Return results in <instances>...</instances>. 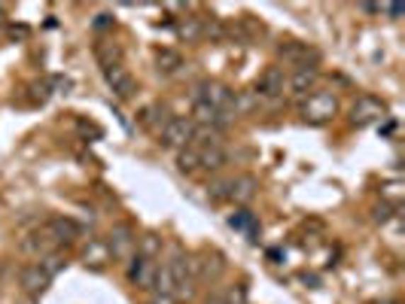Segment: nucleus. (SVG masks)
Returning a JSON list of instances; mask_svg holds the SVG:
<instances>
[{
	"label": "nucleus",
	"instance_id": "393cba45",
	"mask_svg": "<svg viewBox=\"0 0 405 304\" xmlns=\"http://www.w3.org/2000/svg\"><path fill=\"white\" fill-rule=\"evenodd\" d=\"M219 134H222V131H217L214 125H195V128H192V140H189V144L192 146H217L219 144Z\"/></svg>",
	"mask_w": 405,
	"mask_h": 304
},
{
	"label": "nucleus",
	"instance_id": "ea45409f",
	"mask_svg": "<svg viewBox=\"0 0 405 304\" xmlns=\"http://www.w3.org/2000/svg\"><path fill=\"white\" fill-rule=\"evenodd\" d=\"M372 304H397V301H372Z\"/></svg>",
	"mask_w": 405,
	"mask_h": 304
},
{
	"label": "nucleus",
	"instance_id": "f8f14e48",
	"mask_svg": "<svg viewBox=\"0 0 405 304\" xmlns=\"http://www.w3.org/2000/svg\"><path fill=\"white\" fill-rule=\"evenodd\" d=\"M104 74V79H107V86H110V91H113L116 98H131L135 95V76L128 74V67L125 64H113V67H104L101 70Z\"/></svg>",
	"mask_w": 405,
	"mask_h": 304
},
{
	"label": "nucleus",
	"instance_id": "4468645a",
	"mask_svg": "<svg viewBox=\"0 0 405 304\" xmlns=\"http://www.w3.org/2000/svg\"><path fill=\"white\" fill-rule=\"evenodd\" d=\"M49 283L52 280L40 271V265H28V268H22V274H18V286H22L28 296H43L49 289Z\"/></svg>",
	"mask_w": 405,
	"mask_h": 304
},
{
	"label": "nucleus",
	"instance_id": "6ab92c4d",
	"mask_svg": "<svg viewBox=\"0 0 405 304\" xmlns=\"http://www.w3.org/2000/svg\"><path fill=\"white\" fill-rule=\"evenodd\" d=\"M156 67L161 76H174L183 70V55L177 52V49H159L156 52Z\"/></svg>",
	"mask_w": 405,
	"mask_h": 304
},
{
	"label": "nucleus",
	"instance_id": "aec40b11",
	"mask_svg": "<svg viewBox=\"0 0 405 304\" xmlns=\"http://www.w3.org/2000/svg\"><path fill=\"white\" fill-rule=\"evenodd\" d=\"M229 226L232 228H238V231H244V235L250 238V240H256V235H259V219L253 216V213L247 210V207H241V210H235L229 216Z\"/></svg>",
	"mask_w": 405,
	"mask_h": 304
},
{
	"label": "nucleus",
	"instance_id": "c9c22d12",
	"mask_svg": "<svg viewBox=\"0 0 405 304\" xmlns=\"http://www.w3.org/2000/svg\"><path fill=\"white\" fill-rule=\"evenodd\" d=\"M205 34L207 37H222V34H226V28H222V22H214V25H205Z\"/></svg>",
	"mask_w": 405,
	"mask_h": 304
},
{
	"label": "nucleus",
	"instance_id": "7c9ffc66",
	"mask_svg": "<svg viewBox=\"0 0 405 304\" xmlns=\"http://www.w3.org/2000/svg\"><path fill=\"white\" fill-rule=\"evenodd\" d=\"M222 301L226 304H250V292H247L244 283H235V286L222 289Z\"/></svg>",
	"mask_w": 405,
	"mask_h": 304
},
{
	"label": "nucleus",
	"instance_id": "39448f33",
	"mask_svg": "<svg viewBox=\"0 0 405 304\" xmlns=\"http://www.w3.org/2000/svg\"><path fill=\"white\" fill-rule=\"evenodd\" d=\"M168 268H171V280H174V298H192L195 296V280H192V274H189V252H174L168 262Z\"/></svg>",
	"mask_w": 405,
	"mask_h": 304
},
{
	"label": "nucleus",
	"instance_id": "4c0bfd02",
	"mask_svg": "<svg viewBox=\"0 0 405 304\" xmlns=\"http://www.w3.org/2000/svg\"><path fill=\"white\" fill-rule=\"evenodd\" d=\"M360 9H363V13H372L375 16V13H381V4H363Z\"/></svg>",
	"mask_w": 405,
	"mask_h": 304
},
{
	"label": "nucleus",
	"instance_id": "4be33fe9",
	"mask_svg": "<svg viewBox=\"0 0 405 304\" xmlns=\"http://www.w3.org/2000/svg\"><path fill=\"white\" fill-rule=\"evenodd\" d=\"M177 170L180 174H195V170H201V152H198V146H183V149H177Z\"/></svg>",
	"mask_w": 405,
	"mask_h": 304
},
{
	"label": "nucleus",
	"instance_id": "c756f323",
	"mask_svg": "<svg viewBox=\"0 0 405 304\" xmlns=\"http://www.w3.org/2000/svg\"><path fill=\"white\" fill-rule=\"evenodd\" d=\"M28 91H31V104H46L49 98H52V86H49V79H37V83L28 86Z\"/></svg>",
	"mask_w": 405,
	"mask_h": 304
},
{
	"label": "nucleus",
	"instance_id": "ddd939ff",
	"mask_svg": "<svg viewBox=\"0 0 405 304\" xmlns=\"http://www.w3.org/2000/svg\"><path fill=\"white\" fill-rule=\"evenodd\" d=\"M46 228H49V235L55 238L58 247H62V243H74V240H79V235H83V226L70 216H52L46 222Z\"/></svg>",
	"mask_w": 405,
	"mask_h": 304
},
{
	"label": "nucleus",
	"instance_id": "cd10ccee",
	"mask_svg": "<svg viewBox=\"0 0 405 304\" xmlns=\"http://www.w3.org/2000/svg\"><path fill=\"white\" fill-rule=\"evenodd\" d=\"M153 289L159 292V296H174V280H171V268H168V262H165V265H156Z\"/></svg>",
	"mask_w": 405,
	"mask_h": 304
},
{
	"label": "nucleus",
	"instance_id": "1a4fd4ad",
	"mask_svg": "<svg viewBox=\"0 0 405 304\" xmlns=\"http://www.w3.org/2000/svg\"><path fill=\"white\" fill-rule=\"evenodd\" d=\"M18 250H22L25 256L43 259V256H49V252H55V250H58V243H55V238H52V235H49V228L43 226V228L31 231V235H25V238H22V243H18Z\"/></svg>",
	"mask_w": 405,
	"mask_h": 304
},
{
	"label": "nucleus",
	"instance_id": "bb28decb",
	"mask_svg": "<svg viewBox=\"0 0 405 304\" xmlns=\"http://www.w3.org/2000/svg\"><path fill=\"white\" fill-rule=\"evenodd\" d=\"M253 107H259V98H256V91H235V100H232V116L250 113Z\"/></svg>",
	"mask_w": 405,
	"mask_h": 304
},
{
	"label": "nucleus",
	"instance_id": "a211bd4d",
	"mask_svg": "<svg viewBox=\"0 0 405 304\" xmlns=\"http://www.w3.org/2000/svg\"><path fill=\"white\" fill-rule=\"evenodd\" d=\"M168 119H171V116L165 113V107H159V104H149V107H144V110L137 113V122H140V125H144L147 131H153V134H159V131L168 125Z\"/></svg>",
	"mask_w": 405,
	"mask_h": 304
},
{
	"label": "nucleus",
	"instance_id": "f257e3e1",
	"mask_svg": "<svg viewBox=\"0 0 405 304\" xmlns=\"http://www.w3.org/2000/svg\"><path fill=\"white\" fill-rule=\"evenodd\" d=\"M336 113H338V98L332 91H311V95H305L302 119L311 122V125H323V122H329Z\"/></svg>",
	"mask_w": 405,
	"mask_h": 304
},
{
	"label": "nucleus",
	"instance_id": "9d476101",
	"mask_svg": "<svg viewBox=\"0 0 405 304\" xmlns=\"http://www.w3.org/2000/svg\"><path fill=\"white\" fill-rule=\"evenodd\" d=\"M259 195V180L253 174H238L229 180V201L238 207H247L253 198Z\"/></svg>",
	"mask_w": 405,
	"mask_h": 304
},
{
	"label": "nucleus",
	"instance_id": "58836bf2",
	"mask_svg": "<svg viewBox=\"0 0 405 304\" xmlns=\"http://www.w3.org/2000/svg\"><path fill=\"white\" fill-rule=\"evenodd\" d=\"M205 304H226V301H222V289H217L214 296H210V298H207Z\"/></svg>",
	"mask_w": 405,
	"mask_h": 304
},
{
	"label": "nucleus",
	"instance_id": "b1692460",
	"mask_svg": "<svg viewBox=\"0 0 405 304\" xmlns=\"http://www.w3.org/2000/svg\"><path fill=\"white\" fill-rule=\"evenodd\" d=\"M177 37L180 40H186V43H195V40L201 37V34H205V22H201V18L198 16H183V18H180V22H177Z\"/></svg>",
	"mask_w": 405,
	"mask_h": 304
},
{
	"label": "nucleus",
	"instance_id": "a878e982",
	"mask_svg": "<svg viewBox=\"0 0 405 304\" xmlns=\"http://www.w3.org/2000/svg\"><path fill=\"white\" fill-rule=\"evenodd\" d=\"M37 265H40V271H43V274H46V277H49V280H55V277H58V274H62V271L67 268V259H64V256H62V252H58V250H55V252H49V256H43V259H40V262H37Z\"/></svg>",
	"mask_w": 405,
	"mask_h": 304
},
{
	"label": "nucleus",
	"instance_id": "f704fd0d",
	"mask_svg": "<svg viewBox=\"0 0 405 304\" xmlns=\"http://www.w3.org/2000/svg\"><path fill=\"white\" fill-rule=\"evenodd\" d=\"M95 30H104V28H113V16H107V13H101L95 16V22H92Z\"/></svg>",
	"mask_w": 405,
	"mask_h": 304
},
{
	"label": "nucleus",
	"instance_id": "423d86ee",
	"mask_svg": "<svg viewBox=\"0 0 405 304\" xmlns=\"http://www.w3.org/2000/svg\"><path fill=\"white\" fill-rule=\"evenodd\" d=\"M192 119L189 116H171L168 119V125L159 131V144L161 146H168V149H183L189 146V140H192Z\"/></svg>",
	"mask_w": 405,
	"mask_h": 304
},
{
	"label": "nucleus",
	"instance_id": "e433bc0d",
	"mask_svg": "<svg viewBox=\"0 0 405 304\" xmlns=\"http://www.w3.org/2000/svg\"><path fill=\"white\" fill-rule=\"evenodd\" d=\"M147 304H177L174 296H159V292H153V298H149Z\"/></svg>",
	"mask_w": 405,
	"mask_h": 304
},
{
	"label": "nucleus",
	"instance_id": "9b49d317",
	"mask_svg": "<svg viewBox=\"0 0 405 304\" xmlns=\"http://www.w3.org/2000/svg\"><path fill=\"white\" fill-rule=\"evenodd\" d=\"M317 83H320L317 64H299V67L287 76V88L292 91V95H299V98H305L308 91L317 88Z\"/></svg>",
	"mask_w": 405,
	"mask_h": 304
},
{
	"label": "nucleus",
	"instance_id": "0eeeda50",
	"mask_svg": "<svg viewBox=\"0 0 405 304\" xmlns=\"http://www.w3.org/2000/svg\"><path fill=\"white\" fill-rule=\"evenodd\" d=\"M256 98L262 100H280L283 95H287V74H283V67L278 64H268L266 70H262V76H259V83H256Z\"/></svg>",
	"mask_w": 405,
	"mask_h": 304
},
{
	"label": "nucleus",
	"instance_id": "20e7f679",
	"mask_svg": "<svg viewBox=\"0 0 405 304\" xmlns=\"http://www.w3.org/2000/svg\"><path fill=\"white\" fill-rule=\"evenodd\" d=\"M107 250H110V259H116V262H128L131 256H135V250H137V235H135V228L125 226V222H119V226H113V231L107 235Z\"/></svg>",
	"mask_w": 405,
	"mask_h": 304
},
{
	"label": "nucleus",
	"instance_id": "7ed1b4c3",
	"mask_svg": "<svg viewBox=\"0 0 405 304\" xmlns=\"http://www.w3.org/2000/svg\"><path fill=\"white\" fill-rule=\"evenodd\" d=\"M195 100H205L217 110V113H232V100H235V91L219 79H205V83L195 86Z\"/></svg>",
	"mask_w": 405,
	"mask_h": 304
},
{
	"label": "nucleus",
	"instance_id": "c85d7f7f",
	"mask_svg": "<svg viewBox=\"0 0 405 304\" xmlns=\"http://www.w3.org/2000/svg\"><path fill=\"white\" fill-rule=\"evenodd\" d=\"M159 252H161V240L159 235H144V238H137V256H147V259H159Z\"/></svg>",
	"mask_w": 405,
	"mask_h": 304
},
{
	"label": "nucleus",
	"instance_id": "412c9836",
	"mask_svg": "<svg viewBox=\"0 0 405 304\" xmlns=\"http://www.w3.org/2000/svg\"><path fill=\"white\" fill-rule=\"evenodd\" d=\"M95 58H98L101 70H104V67H113V64H122V46L101 40V43H95Z\"/></svg>",
	"mask_w": 405,
	"mask_h": 304
},
{
	"label": "nucleus",
	"instance_id": "dca6fc26",
	"mask_svg": "<svg viewBox=\"0 0 405 304\" xmlns=\"http://www.w3.org/2000/svg\"><path fill=\"white\" fill-rule=\"evenodd\" d=\"M280 55L287 58V61H292V64H317V49H311L308 43H296V40H290V43H283L280 46Z\"/></svg>",
	"mask_w": 405,
	"mask_h": 304
},
{
	"label": "nucleus",
	"instance_id": "5701e85b",
	"mask_svg": "<svg viewBox=\"0 0 405 304\" xmlns=\"http://www.w3.org/2000/svg\"><path fill=\"white\" fill-rule=\"evenodd\" d=\"M198 152H201V170H222L229 165V156L219 144L217 146H201Z\"/></svg>",
	"mask_w": 405,
	"mask_h": 304
},
{
	"label": "nucleus",
	"instance_id": "6e6552de",
	"mask_svg": "<svg viewBox=\"0 0 405 304\" xmlns=\"http://www.w3.org/2000/svg\"><path fill=\"white\" fill-rule=\"evenodd\" d=\"M125 277L135 289H153V280H156V262L147 259V256H131L128 265H125Z\"/></svg>",
	"mask_w": 405,
	"mask_h": 304
},
{
	"label": "nucleus",
	"instance_id": "72a5a7b5",
	"mask_svg": "<svg viewBox=\"0 0 405 304\" xmlns=\"http://www.w3.org/2000/svg\"><path fill=\"white\" fill-rule=\"evenodd\" d=\"M49 86H52V95H55V91H58V95H67V91H74V79L58 74V76H49Z\"/></svg>",
	"mask_w": 405,
	"mask_h": 304
},
{
	"label": "nucleus",
	"instance_id": "2eb2a0df",
	"mask_svg": "<svg viewBox=\"0 0 405 304\" xmlns=\"http://www.w3.org/2000/svg\"><path fill=\"white\" fill-rule=\"evenodd\" d=\"M107 262H110V250H107V243L101 240V238H89V243L83 247V265L86 268H107Z\"/></svg>",
	"mask_w": 405,
	"mask_h": 304
},
{
	"label": "nucleus",
	"instance_id": "f3484780",
	"mask_svg": "<svg viewBox=\"0 0 405 304\" xmlns=\"http://www.w3.org/2000/svg\"><path fill=\"white\" fill-rule=\"evenodd\" d=\"M226 271V259L219 252H201L198 256V280H217Z\"/></svg>",
	"mask_w": 405,
	"mask_h": 304
},
{
	"label": "nucleus",
	"instance_id": "473e14b6",
	"mask_svg": "<svg viewBox=\"0 0 405 304\" xmlns=\"http://www.w3.org/2000/svg\"><path fill=\"white\" fill-rule=\"evenodd\" d=\"M393 213H397V204H390V201H381V204L372 210V219H375V222H381V226H384V222H390Z\"/></svg>",
	"mask_w": 405,
	"mask_h": 304
},
{
	"label": "nucleus",
	"instance_id": "2f4dec72",
	"mask_svg": "<svg viewBox=\"0 0 405 304\" xmlns=\"http://www.w3.org/2000/svg\"><path fill=\"white\" fill-rule=\"evenodd\" d=\"M207 201L210 204H222V201H229V180H214L207 186Z\"/></svg>",
	"mask_w": 405,
	"mask_h": 304
},
{
	"label": "nucleus",
	"instance_id": "f03ea898",
	"mask_svg": "<svg viewBox=\"0 0 405 304\" xmlns=\"http://www.w3.org/2000/svg\"><path fill=\"white\" fill-rule=\"evenodd\" d=\"M381 119H387V104H384L381 98L360 95L357 100H353V107H350V125L366 128V125H375V122H381Z\"/></svg>",
	"mask_w": 405,
	"mask_h": 304
}]
</instances>
